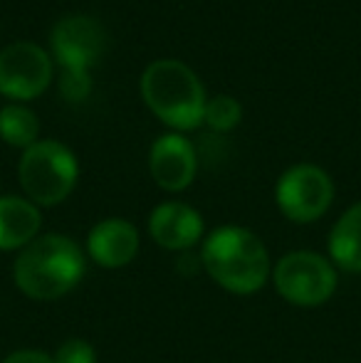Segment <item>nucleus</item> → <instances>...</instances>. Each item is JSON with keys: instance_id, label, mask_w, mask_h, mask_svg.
I'll return each mask as SVG.
<instances>
[{"instance_id": "nucleus-1", "label": "nucleus", "mask_w": 361, "mask_h": 363, "mask_svg": "<svg viewBox=\"0 0 361 363\" xmlns=\"http://www.w3.org/2000/svg\"><path fill=\"white\" fill-rule=\"evenodd\" d=\"M84 277V255L67 235H38L20 250L13 264L15 287L35 301H55L70 294Z\"/></svg>"}, {"instance_id": "nucleus-2", "label": "nucleus", "mask_w": 361, "mask_h": 363, "mask_svg": "<svg viewBox=\"0 0 361 363\" xmlns=\"http://www.w3.org/2000/svg\"><path fill=\"white\" fill-rule=\"evenodd\" d=\"M201 262L208 277L233 294H252L270 277V255L255 233L223 225L206 238Z\"/></svg>"}, {"instance_id": "nucleus-3", "label": "nucleus", "mask_w": 361, "mask_h": 363, "mask_svg": "<svg viewBox=\"0 0 361 363\" xmlns=\"http://www.w3.org/2000/svg\"><path fill=\"white\" fill-rule=\"evenodd\" d=\"M139 89L151 114L176 134L193 131L203 124L206 89L188 65L179 60H156L144 69Z\"/></svg>"}, {"instance_id": "nucleus-4", "label": "nucleus", "mask_w": 361, "mask_h": 363, "mask_svg": "<svg viewBox=\"0 0 361 363\" xmlns=\"http://www.w3.org/2000/svg\"><path fill=\"white\" fill-rule=\"evenodd\" d=\"M79 163L72 148L55 139H43L25 148L18 161V181L30 203L52 208L74 191Z\"/></svg>"}, {"instance_id": "nucleus-5", "label": "nucleus", "mask_w": 361, "mask_h": 363, "mask_svg": "<svg viewBox=\"0 0 361 363\" xmlns=\"http://www.w3.org/2000/svg\"><path fill=\"white\" fill-rule=\"evenodd\" d=\"M277 294L294 306H319L337 291V267L317 252H289L274 264Z\"/></svg>"}, {"instance_id": "nucleus-6", "label": "nucleus", "mask_w": 361, "mask_h": 363, "mask_svg": "<svg viewBox=\"0 0 361 363\" xmlns=\"http://www.w3.org/2000/svg\"><path fill=\"white\" fill-rule=\"evenodd\" d=\"M334 183L329 173L312 163L289 166L274 186V203L287 220L299 225L314 223L329 211Z\"/></svg>"}, {"instance_id": "nucleus-7", "label": "nucleus", "mask_w": 361, "mask_h": 363, "mask_svg": "<svg viewBox=\"0 0 361 363\" xmlns=\"http://www.w3.org/2000/svg\"><path fill=\"white\" fill-rule=\"evenodd\" d=\"M55 62L35 43H13L0 50V94L15 104L38 99L50 86Z\"/></svg>"}, {"instance_id": "nucleus-8", "label": "nucleus", "mask_w": 361, "mask_h": 363, "mask_svg": "<svg viewBox=\"0 0 361 363\" xmlns=\"http://www.w3.org/2000/svg\"><path fill=\"white\" fill-rule=\"evenodd\" d=\"M50 50L62 69H91L106 52V30L91 15H67L55 23Z\"/></svg>"}, {"instance_id": "nucleus-9", "label": "nucleus", "mask_w": 361, "mask_h": 363, "mask_svg": "<svg viewBox=\"0 0 361 363\" xmlns=\"http://www.w3.org/2000/svg\"><path fill=\"white\" fill-rule=\"evenodd\" d=\"M149 171L156 186L169 193L186 191L198 171L196 148L183 134H161L149 151Z\"/></svg>"}, {"instance_id": "nucleus-10", "label": "nucleus", "mask_w": 361, "mask_h": 363, "mask_svg": "<svg viewBox=\"0 0 361 363\" xmlns=\"http://www.w3.org/2000/svg\"><path fill=\"white\" fill-rule=\"evenodd\" d=\"M149 233L164 250H191L203 235V218L196 208L179 201L161 203L149 216Z\"/></svg>"}, {"instance_id": "nucleus-11", "label": "nucleus", "mask_w": 361, "mask_h": 363, "mask_svg": "<svg viewBox=\"0 0 361 363\" xmlns=\"http://www.w3.org/2000/svg\"><path fill=\"white\" fill-rule=\"evenodd\" d=\"M87 252L99 267H126L139 252V233L129 220L106 218L89 230Z\"/></svg>"}, {"instance_id": "nucleus-12", "label": "nucleus", "mask_w": 361, "mask_h": 363, "mask_svg": "<svg viewBox=\"0 0 361 363\" xmlns=\"http://www.w3.org/2000/svg\"><path fill=\"white\" fill-rule=\"evenodd\" d=\"M43 216L35 203L20 196H0V252L23 250L38 238Z\"/></svg>"}, {"instance_id": "nucleus-13", "label": "nucleus", "mask_w": 361, "mask_h": 363, "mask_svg": "<svg viewBox=\"0 0 361 363\" xmlns=\"http://www.w3.org/2000/svg\"><path fill=\"white\" fill-rule=\"evenodd\" d=\"M329 257L344 272H361V203H354L329 233Z\"/></svg>"}, {"instance_id": "nucleus-14", "label": "nucleus", "mask_w": 361, "mask_h": 363, "mask_svg": "<svg viewBox=\"0 0 361 363\" xmlns=\"http://www.w3.org/2000/svg\"><path fill=\"white\" fill-rule=\"evenodd\" d=\"M40 119L25 104H8L0 109V139L13 148H30L38 144Z\"/></svg>"}, {"instance_id": "nucleus-15", "label": "nucleus", "mask_w": 361, "mask_h": 363, "mask_svg": "<svg viewBox=\"0 0 361 363\" xmlns=\"http://www.w3.org/2000/svg\"><path fill=\"white\" fill-rule=\"evenodd\" d=\"M243 119V106L235 96L231 94H218L206 101V111H203V124L208 129L218 131V134H228L233 131Z\"/></svg>"}, {"instance_id": "nucleus-16", "label": "nucleus", "mask_w": 361, "mask_h": 363, "mask_svg": "<svg viewBox=\"0 0 361 363\" xmlns=\"http://www.w3.org/2000/svg\"><path fill=\"white\" fill-rule=\"evenodd\" d=\"M91 91L89 69H62L60 74V94L67 101H82Z\"/></svg>"}, {"instance_id": "nucleus-17", "label": "nucleus", "mask_w": 361, "mask_h": 363, "mask_svg": "<svg viewBox=\"0 0 361 363\" xmlns=\"http://www.w3.org/2000/svg\"><path fill=\"white\" fill-rule=\"evenodd\" d=\"M55 363H96L94 346L84 339H67L57 346L52 356Z\"/></svg>"}, {"instance_id": "nucleus-18", "label": "nucleus", "mask_w": 361, "mask_h": 363, "mask_svg": "<svg viewBox=\"0 0 361 363\" xmlns=\"http://www.w3.org/2000/svg\"><path fill=\"white\" fill-rule=\"evenodd\" d=\"M3 363H55L52 356L45 354V351H35V349H23L10 354L8 359H3Z\"/></svg>"}]
</instances>
